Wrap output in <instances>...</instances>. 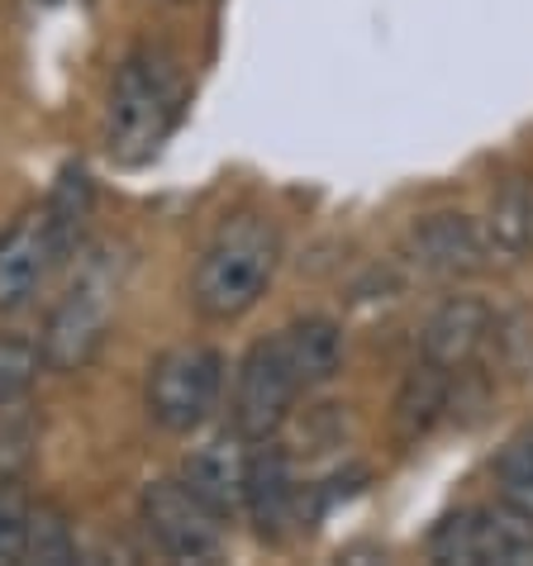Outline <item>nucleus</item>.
<instances>
[{"label":"nucleus","mask_w":533,"mask_h":566,"mask_svg":"<svg viewBox=\"0 0 533 566\" xmlns=\"http://www.w3.org/2000/svg\"><path fill=\"white\" fill-rule=\"evenodd\" d=\"M186 82L167 49H134L119 62L115 86L105 105V153L119 167H144L153 153L167 144V134L181 119Z\"/></svg>","instance_id":"nucleus-1"},{"label":"nucleus","mask_w":533,"mask_h":566,"mask_svg":"<svg viewBox=\"0 0 533 566\" xmlns=\"http://www.w3.org/2000/svg\"><path fill=\"white\" fill-rule=\"evenodd\" d=\"M281 266V233L266 214H233L215 229L191 276V305L200 319L229 324L253 310Z\"/></svg>","instance_id":"nucleus-2"},{"label":"nucleus","mask_w":533,"mask_h":566,"mask_svg":"<svg viewBox=\"0 0 533 566\" xmlns=\"http://www.w3.org/2000/svg\"><path fill=\"white\" fill-rule=\"evenodd\" d=\"M124 262L115 253V243H101L82 266H76L72 286L62 291V301L53 305L49 324L39 338V357L49 371H82L101 357L109 324H115V305H119V286H124Z\"/></svg>","instance_id":"nucleus-3"},{"label":"nucleus","mask_w":533,"mask_h":566,"mask_svg":"<svg viewBox=\"0 0 533 566\" xmlns=\"http://www.w3.org/2000/svg\"><path fill=\"white\" fill-rule=\"evenodd\" d=\"M224 390V357L206 343H177L148 367V415L167 433H191Z\"/></svg>","instance_id":"nucleus-4"},{"label":"nucleus","mask_w":533,"mask_h":566,"mask_svg":"<svg viewBox=\"0 0 533 566\" xmlns=\"http://www.w3.org/2000/svg\"><path fill=\"white\" fill-rule=\"evenodd\" d=\"M433 562H458V566H533V514L505 505L462 510L448 514L429 538Z\"/></svg>","instance_id":"nucleus-5"},{"label":"nucleus","mask_w":533,"mask_h":566,"mask_svg":"<svg viewBox=\"0 0 533 566\" xmlns=\"http://www.w3.org/2000/svg\"><path fill=\"white\" fill-rule=\"evenodd\" d=\"M295 396H301V381L281 357L276 334L253 343L239 361V381H233V433H243L248 443L276 438L281 423L291 419Z\"/></svg>","instance_id":"nucleus-6"},{"label":"nucleus","mask_w":533,"mask_h":566,"mask_svg":"<svg viewBox=\"0 0 533 566\" xmlns=\"http://www.w3.org/2000/svg\"><path fill=\"white\" fill-rule=\"evenodd\" d=\"M138 514H144L148 538L163 547L171 562H210L224 547V533H219V514H210L200 500L186 491L181 476L177 481H153L144 500H138Z\"/></svg>","instance_id":"nucleus-7"},{"label":"nucleus","mask_w":533,"mask_h":566,"mask_svg":"<svg viewBox=\"0 0 533 566\" xmlns=\"http://www.w3.org/2000/svg\"><path fill=\"white\" fill-rule=\"evenodd\" d=\"M405 258H410L425 276L438 281H467L491 266V243H485V229L467 214H425L415 219L410 233H405Z\"/></svg>","instance_id":"nucleus-8"},{"label":"nucleus","mask_w":533,"mask_h":566,"mask_svg":"<svg viewBox=\"0 0 533 566\" xmlns=\"http://www.w3.org/2000/svg\"><path fill=\"white\" fill-rule=\"evenodd\" d=\"M495 334V310L477 295H452L419 328V357L448 371H467Z\"/></svg>","instance_id":"nucleus-9"},{"label":"nucleus","mask_w":533,"mask_h":566,"mask_svg":"<svg viewBox=\"0 0 533 566\" xmlns=\"http://www.w3.org/2000/svg\"><path fill=\"white\" fill-rule=\"evenodd\" d=\"M248 438L243 433H219L200 443L191 458L181 462V485L191 491L210 514H233L243 510V481H248Z\"/></svg>","instance_id":"nucleus-10"},{"label":"nucleus","mask_w":533,"mask_h":566,"mask_svg":"<svg viewBox=\"0 0 533 566\" xmlns=\"http://www.w3.org/2000/svg\"><path fill=\"white\" fill-rule=\"evenodd\" d=\"M295 500H301V485L291 476V462L272 438L248 452V481H243V510L253 518V528L262 538H281L286 524L295 518Z\"/></svg>","instance_id":"nucleus-11"},{"label":"nucleus","mask_w":533,"mask_h":566,"mask_svg":"<svg viewBox=\"0 0 533 566\" xmlns=\"http://www.w3.org/2000/svg\"><path fill=\"white\" fill-rule=\"evenodd\" d=\"M58 266L53 239L43 229V219H24L0 239V314L24 310L39 295V286L49 281Z\"/></svg>","instance_id":"nucleus-12"},{"label":"nucleus","mask_w":533,"mask_h":566,"mask_svg":"<svg viewBox=\"0 0 533 566\" xmlns=\"http://www.w3.org/2000/svg\"><path fill=\"white\" fill-rule=\"evenodd\" d=\"M452 376L448 367H433V361L419 357V367H410V376L396 390V405H390V423H396V438L405 448L425 443V438L443 423V415L452 410Z\"/></svg>","instance_id":"nucleus-13"},{"label":"nucleus","mask_w":533,"mask_h":566,"mask_svg":"<svg viewBox=\"0 0 533 566\" xmlns=\"http://www.w3.org/2000/svg\"><path fill=\"white\" fill-rule=\"evenodd\" d=\"M276 343H281V357H286V367L295 371V381H301V390L328 386L343 371V353H348V343H343V328L334 319H324V314L291 319L276 334Z\"/></svg>","instance_id":"nucleus-14"},{"label":"nucleus","mask_w":533,"mask_h":566,"mask_svg":"<svg viewBox=\"0 0 533 566\" xmlns=\"http://www.w3.org/2000/svg\"><path fill=\"white\" fill-rule=\"evenodd\" d=\"M91 200H96V191H91V177L82 167H62V177L53 186V196H49V210H43V229H49V239H53V253L58 262L72 253L76 239H82V224H86V214H91Z\"/></svg>","instance_id":"nucleus-15"},{"label":"nucleus","mask_w":533,"mask_h":566,"mask_svg":"<svg viewBox=\"0 0 533 566\" xmlns=\"http://www.w3.org/2000/svg\"><path fill=\"white\" fill-rule=\"evenodd\" d=\"M485 243H491V258H510L520 262L533 248V191L524 181H510L505 191L491 200V214H485Z\"/></svg>","instance_id":"nucleus-16"},{"label":"nucleus","mask_w":533,"mask_h":566,"mask_svg":"<svg viewBox=\"0 0 533 566\" xmlns=\"http://www.w3.org/2000/svg\"><path fill=\"white\" fill-rule=\"evenodd\" d=\"M24 562H34V566H72L76 562V528H72L67 510L53 505V500H34V510H29Z\"/></svg>","instance_id":"nucleus-17"},{"label":"nucleus","mask_w":533,"mask_h":566,"mask_svg":"<svg viewBox=\"0 0 533 566\" xmlns=\"http://www.w3.org/2000/svg\"><path fill=\"white\" fill-rule=\"evenodd\" d=\"M39 452V415L24 396L0 400V481H20Z\"/></svg>","instance_id":"nucleus-18"},{"label":"nucleus","mask_w":533,"mask_h":566,"mask_svg":"<svg viewBox=\"0 0 533 566\" xmlns=\"http://www.w3.org/2000/svg\"><path fill=\"white\" fill-rule=\"evenodd\" d=\"M495 481H500V500L514 510L533 514V429L514 433L495 458Z\"/></svg>","instance_id":"nucleus-19"},{"label":"nucleus","mask_w":533,"mask_h":566,"mask_svg":"<svg viewBox=\"0 0 533 566\" xmlns=\"http://www.w3.org/2000/svg\"><path fill=\"white\" fill-rule=\"evenodd\" d=\"M29 510L34 500L20 481H0V566L24 562V538H29Z\"/></svg>","instance_id":"nucleus-20"},{"label":"nucleus","mask_w":533,"mask_h":566,"mask_svg":"<svg viewBox=\"0 0 533 566\" xmlns=\"http://www.w3.org/2000/svg\"><path fill=\"white\" fill-rule=\"evenodd\" d=\"M43 367V357L34 343L14 338V334H0V400H14V396H29L34 376Z\"/></svg>","instance_id":"nucleus-21"},{"label":"nucleus","mask_w":533,"mask_h":566,"mask_svg":"<svg viewBox=\"0 0 533 566\" xmlns=\"http://www.w3.org/2000/svg\"><path fill=\"white\" fill-rule=\"evenodd\" d=\"M171 6H181V0H171Z\"/></svg>","instance_id":"nucleus-22"}]
</instances>
